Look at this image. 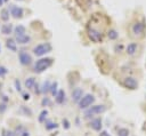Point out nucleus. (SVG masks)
<instances>
[{"label": "nucleus", "mask_w": 146, "mask_h": 136, "mask_svg": "<svg viewBox=\"0 0 146 136\" xmlns=\"http://www.w3.org/2000/svg\"><path fill=\"white\" fill-rule=\"evenodd\" d=\"M64 98H65V93H64V90H59L57 94H56V102L58 103V104H62L63 102H64Z\"/></svg>", "instance_id": "f3484780"}, {"label": "nucleus", "mask_w": 146, "mask_h": 136, "mask_svg": "<svg viewBox=\"0 0 146 136\" xmlns=\"http://www.w3.org/2000/svg\"><path fill=\"white\" fill-rule=\"evenodd\" d=\"M124 86L125 87H128L129 89H136L137 87H138V82H137V80L135 79V78H132V77H127L125 79H124Z\"/></svg>", "instance_id": "0eeeda50"}, {"label": "nucleus", "mask_w": 146, "mask_h": 136, "mask_svg": "<svg viewBox=\"0 0 146 136\" xmlns=\"http://www.w3.org/2000/svg\"><path fill=\"white\" fill-rule=\"evenodd\" d=\"M15 85H16V89H17L18 91H21V85H19V81H18V80L15 81Z\"/></svg>", "instance_id": "c756f323"}, {"label": "nucleus", "mask_w": 146, "mask_h": 136, "mask_svg": "<svg viewBox=\"0 0 146 136\" xmlns=\"http://www.w3.org/2000/svg\"><path fill=\"white\" fill-rule=\"evenodd\" d=\"M0 15H1V19H2V21L7 22V21L9 19V10H8V9H2Z\"/></svg>", "instance_id": "6ab92c4d"}, {"label": "nucleus", "mask_w": 146, "mask_h": 136, "mask_svg": "<svg viewBox=\"0 0 146 136\" xmlns=\"http://www.w3.org/2000/svg\"><path fill=\"white\" fill-rule=\"evenodd\" d=\"M47 114H48V111H47V110H43V111L40 113V115H39V121H40V122H43V121H44V118L47 117Z\"/></svg>", "instance_id": "4be33fe9"}, {"label": "nucleus", "mask_w": 146, "mask_h": 136, "mask_svg": "<svg viewBox=\"0 0 146 136\" xmlns=\"http://www.w3.org/2000/svg\"><path fill=\"white\" fill-rule=\"evenodd\" d=\"M137 49H138V45H137L136 42H131V43H129V45L127 46L125 51H127L128 55H135L136 51H137Z\"/></svg>", "instance_id": "f8f14e48"}, {"label": "nucleus", "mask_w": 146, "mask_h": 136, "mask_svg": "<svg viewBox=\"0 0 146 136\" xmlns=\"http://www.w3.org/2000/svg\"><path fill=\"white\" fill-rule=\"evenodd\" d=\"M99 136H111L107 131H105V130H103V131H100V134H99Z\"/></svg>", "instance_id": "7c9ffc66"}, {"label": "nucleus", "mask_w": 146, "mask_h": 136, "mask_svg": "<svg viewBox=\"0 0 146 136\" xmlns=\"http://www.w3.org/2000/svg\"><path fill=\"white\" fill-rule=\"evenodd\" d=\"M34 83H35V80H34V78H29V79H26L25 80V87L26 88H32L33 86H34Z\"/></svg>", "instance_id": "aec40b11"}, {"label": "nucleus", "mask_w": 146, "mask_h": 136, "mask_svg": "<svg viewBox=\"0 0 146 136\" xmlns=\"http://www.w3.org/2000/svg\"><path fill=\"white\" fill-rule=\"evenodd\" d=\"M117 136H129V130L125 128H121V129H119Z\"/></svg>", "instance_id": "412c9836"}, {"label": "nucleus", "mask_w": 146, "mask_h": 136, "mask_svg": "<svg viewBox=\"0 0 146 136\" xmlns=\"http://www.w3.org/2000/svg\"><path fill=\"white\" fill-rule=\"evenodd\" d=\"M7 73V69L3 67V66H0V75H3Z\"/></svg>", "instance_id": "a878e982"}, {"label": "nucleus", "mask_w": 146, "mask_h": 136, "mask_svg": "<svg viewBox=\"0 0 146 136\" xmlns=\"http://www.w3.org/2000/svg\"><path fill=\"white\" fill-rule=\"evenodd\" d=\"M88 35H89V38H90L92 41H96V42H97V41L102 40V33H100L99 31L95 30V29H89Z\"/></svg>", "instance_id": "1a4fd4ad"}, {"label": "nucleus", "mask_w": 146, "mask_h": 136, "mask_svg": "<svg viewBox=\"0 0 146 136\" xmlns=\"http://www.w3.org/2000/svg\"><path fill=\"white\" fill-rule=\"evenodd\" d=\"M11 31H13V25L11 24H5V25H2V27H1V32H2V34H10L11 33Z\"/></svg>", "instance_id": "2eb2a0df"}, {"label": "nucleus", "mask_w": 146, "mask_h": 136, "mask_svg": "<svg viewBox=\"0 0 146 136\" xmlns=\"http://www.w3.org/2000/svg\"><path fill=\"white\" fill-rule=\"evenodd\" d=\"M63 125H64V127H65L66 129H68V128H70V123H68V121H67L66 119H64V120H63Z\"/></svg>", "instance_id": "bb28decb"}, {"label": "nucleus", "mask_w": 146, "mask_h": 136, "mask_svg": "<svg viewBox=\"0 0 146 136\" xmlns=\"http://www.w3.org/2000/svg\"><path fill=\"white\" fill-rule=\"evenodd\" d=\"M56 88H57V82H54V83L50 86V91H51L52 95H56V94H57V93H56Z\"/></svg>", "instance_id": "b1692460"}, {"label": "nucleus", "mask_w": 146, "mask_h": 136, "mask_svg": "<svg viewBox=\"0 0 146 136\" xmlns=\"http://www.w3.org/2000/svg\"><path fill=\"white\" fill-rule=\"evenodd\" d=\"M49 90H50V83H49V81H46V82L43 83L42 91H43V93H47V91H49Z\"/></svg>", "instance_id": "5701e85b"}, {"label": "nucleus", "mask_w": 146, "mask_h": 136, "mask_svg": "<svg viewBox=\"0 0 146 136\" xmlns=\"http://www.w3.org/2000/svg\"><path fill=\"white\" fill-rule=\"evenodd\" d=\"M10 15L14 17V18H21L23 16V9L18 6H14L11 5L10 6Z\"/></svg>", "instance_id": "423d86ee"}, {"label": "nucleus", "mask_w": 146, "mask_h": 136, "mask_svg": "<svg viewBox=\"0 0 146 136\" xmlns=\"http://www.w3.org/2000/svg\"><path fill=\"white\" fill-rule=\"evenodd\" d=\"M25 32H26V29H25V26H23V25H17V26L14 29V33H15L16 35L25 34Z\"/></svg>", "instance_id": "dca6fc26"}, {"label": "nucleus", "mask_w": 146, "mask_h": 136, "mask_svg": "<svg viewBox=\"0 0 146 136\" xmlns=\"http://www.w3.org/2000/svg\"><path fill=\"white\" fill-rule=\"evenodd\" d=\"M50 50H51V45L48 43V42H46V43H40V45H38V46H35V47L33 48V53H34V55H36V56H43V55H46L47 53H49Z\"/></svg>", "instance_id": "f03ea898"}, {"label": "nucleus", "mask_w": 146, "mask_h": 136, "mask_svg": "<svg viewBox=\"0 0 146 136\" xmlns=\"http://www.w3.org/2000/svg\"><path fill=\"white\" fill-rule=\"evenodd\" d=\"M23 98H24V99H29V98H30V95H29V94H24V95H23Z\"/></svg>", "instance_id": "2f4dec72"}, {"label": "nucleus", "mask_w": 146, "mask_h": 136, "mask_svg": "<svg viewBox=\"0 0 146 136\" xmlns=\"http://www.w3.org/2000/svg\"><path fill=\"white\" fill-rule=\"evenodd\" d=\"M107 37H108L110 40H115L119 37V33H117L116 30H110L108 33H107Z\"/></svg>", "instance_id": "a211bd4d"}, {"label": "nucleus", "mask_w": 146, "mask_h": 136, "mask_svg": "<svg viewBox=\"0 0 146 136\" xmlns=\"http://www.w3.org/2000/svg\"><path fill=\"white\" fill-rule=\"evenodd\" d=\"M56 127H57V125L51 122V123H49V125L47 126V129H52V128H56Z\"/></svg>", "instance_id": "c85d7f7f"}, {"label": "nucleus", "mask_w": 146, "mask_h": 136, "mask_svg": "<svg viewBox=\"0 0 146 136\" xmlns=\"http://www.w3.org/2000/svg\"><path fill=\"white\" fill-rule=\"evenodd\" d=\"M50 103V101H49V98H43L42 99V105L44 106V105H48Z\"/></svg>", "instance_id": "cd10ccee"}, {"label": "nucleus", "mask_w": 146, "mask_h": 136, "mask_svg": "<svg viewBox=\"0 0 146 136\" xmlns=\"http://www.w3.org/2000/svg\"><path fill=\"white\" fill-rule=\"evenodd\" d=\"M18 58H19L21 64H23V65H29V64H31V62H32V57H31L30 54H27L26 51H19Z\"/></svg>", "instance_id": "39448f33"}, {"label": "nucleus", "mask_w": 146, "mask_h": 136, "mask_svg": "<svg viewBox=\"0 0 146 136\" xmlns=\"http://www.w3.org/2000/svg\"><path fill=\"white\" fill-rule=\"evenodd\" d=\"M106 111V106L105 105H95V106H91L87 112H86V115H90V114H100L103 112Z\"/></svg>", "instance_id": "20e7f679"}, {"label": "nucleus", "mask_w": 146, "mask_h": 136, "mask_svg": "<svg viewBox=\"0 0 146 136\" xmlns=\"http://www.w3.org/2000/svg\"><path fill=\"white\" fill-rule=\"evenodd\" d=\"M31 41V37L27 34H22V35H16V42L19 45H25Z\"/></svg>", "instance_id": "9b49d317"}, {"label": "nucleus", "mask_w": 146, "mask_h": 136, "mask_svg": "<svg viewBox=\"0 0 146 136\" xmlns=\"http://www.w3.org/2000/svg\"><path fill=\"white\" fill-rule=\"evenodd\" d=\"M51 64H52V59H51V58H41V59H39V61L35 63V65H34V71L38 72V73H40V72L44 71L46 69H48Z\"/></svg>", "instance_id": "f257e3e1"}, {"label": "nucleus", "mask_w": 146, "mask_h": 136, "mask_svg": "<svg viewBox=\"0 0 146 136\" xmlns=\"http://www.w3.org/2000/svg\"><path fill=\"white\" fill-rule=\"evenodd\" d=\"M90 126H91V128H92L94 130H97V131H98V130L102 129V120H100V119H95V120L91 121Z\"/></svg>", "instance_id": "4468645a"}, {"label": "nucleus", "mask_w": 146, "mask_h": 136, "mask_svg": "<svg viewBox=\"0 0 146 136\" xmlns=\"http://www.w3.org/2000/svg\"><path fill=\"white\" fill-rule=\"evenodd\" d=\"M2 136H16L14 131H10V130H3V134Z\"/></svg>", "instance_id": "393cba45"}, {"label": "nucleus", "mask_w": 146, "mask_h": 136, "mask_svg": "<svg viewBox=\"0 0 146 136\" xmlns=\"http://www.w3.org/2000/svg\"><path fill=\"white\" fill-rule=\"evenodd\" d=\"M19 1H22V0H19Z\"/></svg>", "instance_id": "72a5a7b5"}, {"label": "nucleus", "mask_w": 146, "mask_h": 136, "mask_svg": "<svg viewBox=\"0 0 146 136\" xmlns=\"http://www.w3.org/2000/svg\"><path fill=\"white\" fill-rule=\"evenodd\" d=\"M94 101H95V97H94L92 95H90V94H87V95H84V96L80 99L79 105H80L81 109H86V107L90 106V105L94 103Z\"/></svg>", "instance_id": "7ed1b4c3"}, {"label": "nucleus", "mask_w": 146, "mask_h": 136, "mask_svg": "<svg viewBox=\"0 0 146 136\" xmlns=\"http://www.w3.org/2000/svg\"><path fill=\"white\" fill-rule=\"evenodd\" d=\"M2 3H3V0H0V7L2 6Z\"/></svg>", "instance_id": "473e14b6"}, {"label": "nucleus", "mask_w": 146, "mask_h": 136, "mask_svg": "<svg viewBox=\"0 0 146 136\" xmlns=\"http://www.w3.org/2000/svg\"><path fill=\"white\" fill-rule=\"evenodd\" d=\"M16 40H14V39H8L7 41H6V46H7V48L9 49V50H11V51H17V46H16Z\"/></svg>", "instance_id": "ddd939ff"}, {"label": "nucleus", "mask_w": 146, "mask_h": 136, "mask_svg": "<svg viewBox=\"0 0 146 136\" xmlns=\"http://www.w3.org/2000/svg\"><path fill=\"white\" fill-rule=\"evenodd\" d=\"M82 94H83V90L81 88H75L72 91V99H73V102H80V99L82 98Z\"/></svg>", "instance_id": "9d476101"}, {"label": "nucleus", "mask_w": 146, "mask_h": 136, "mask_svg": "<svg viewBox=\"0 0 146 136\" xmlns=\"http://www.w3.org/2000/svg\"><path fill=\"white\" fill-rule=\"evenodd\" d=\"M144 30H145V25L143 22H137L132 26V33L135 35H140L144 32Z\"/></svg>", "instance_id": "6e6552de"}]
</instances>
